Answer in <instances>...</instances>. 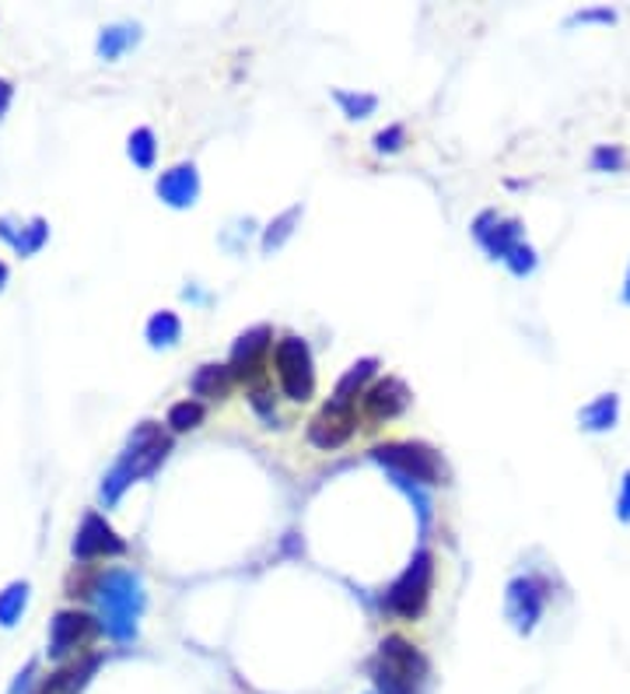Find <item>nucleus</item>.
<instances>
[{
    "label": "nucleus",
    "instance_id": "19",
    "mask_svg": "<svg viewBox=\"0 0 630 694\" xmlns=\"http://www.w3.org/2000/svg\"><path fill=\"white\" fill-rule=\"evenodd\" d=\"M137 39H140V26H130V21H116V26L102 29L99 46H95V50H99L102 60H119L130 50V46H137Z\"/></svg>",
    "mask_w": 630,
    "mask_h": 694
},
{
    "label": "nucleus",
    "instance_id": "3",
    "mask_svg": "<svg viewBox=\"0 0 630 694\" xmlns=\"http://www.w3.org/2000/svg\"><path fill=\"white\" fill-rule=\"evenodd\" d=\"M372 681L375 694H427L431 663L410 638L390 635L372 659Z\"/></svg>",
    "mask_w": 630,
    "mask_h": 694
},
{
    "label": "nucleus",
    "instance_id": "4",
    "mask_svg": "<svg viewBox=\"0 0 630 694\" xmlns=\"http://www.w3.org/2000/svg\"><path fill=\"white\" fill-rule=\"evenodd\" d=\"M372 460L396 477V485H439L442 481V460L439 452L424 442H385L372 449Z\"/></svg>",
    "mask_w": 630,
    "mask_h": 694
},
{
    "label": "nucleus",
    "instance_id": "27",
    "mask_svg": "<svg viewBox=\"0 0 630 694\" xmlns=\"http://www.w3.org/2000/svg\"><path fill=\"white\" fill-rule=\"evenodd\" d=\"M627 165V151L617 148V145H599L592 151V169L595 173H620Z\"/></svg>",
    "mask_w": 630,
    "mask_h": 694
},
{
    "label": "nucleus",
    "instance_id": "10",
    "mask_svg": "<svg viewBox=\"0 0 630 694\" xmlns=\"http://www.w3.org/2000/svg\"><path fill=\"white\" fill-rule=\"evenodd\" d=\"M543 607H547V586L532 576H519L508 583V617H512V625L519 635H529L537 628V620L543 617Z\"/></svg>",
    "mask_w": 630,
    "mask_h": 694
},
{
    "label": "nucleus",
    "instance_id": "30",
    "mask_svg": "<svg viewBox=\"0 0 630 694\" xmlns=\"http://www.w3.org/2000/svg\"><path fill=\"white\" fill-rule=\"evenodd\" d=\"M403 145H406V130H403L400 124H396V127H385L382 134H375V148H378V151H390V155H393V151H400Z\"/></svg>",
    "mask_w": 630,
    "mask_h": 694
},
{
    "label": "nucleus",
    "instance_id": "14",
    "mask_svg": "<svg viewBox=\"0 0 630 694\" xmlns=\"http://www.w3.org/2000/svg\"><path fill=\"white\" fill-rule=\"evenodd\" d=\"M406 407H410V390H406V382L396 379V375L378 379L375 387L365 393V414L372 421H390V418L403 414Z\"/></svg>",
    "mask_w": 630,
    "mask_h": 694
},
{
    "label": "nucleus",
    "instance_id": "5",
    "mask_svg": "<svg viewBox=\"0 0 630 694\" xmlns=\"http://www.w3.org/2000/svg\"><path fill=\"white\" fill-rule=\"evenodd\" d=\"M431 583H434V555H431V550H417L414 561L406 565L403 576L390 589H385L382 607L390 614H396V617H403V620H414L427 607Z\"/></svg>",
    "mask_w": 630,
    "mask_h": 694
},
{
    "label": "nucleus",
    "instance_id": "11",
    "mask_svg": "<svg viewBox=\"0 0 630 694\" xmlns=\"http://www.w3.org/2000/svg\"><path fill=\"white\" fill-rule=\"evenodd\" d=\"M95 632H102L95 625V617H88L85 610H60L50 620V659H67L70 653H78V645L91 642Z\"/></svg>",
    "mask_w": 630,
    "mask_h": 694
},
{
    "label": "nucleus",
    "instance_id": "21",
    "mask_svg": "<svg viewBox=\"0 0 630 694\" xmlns=\"http://www.w3.org/2000/svg\"><path fill=\"white\" fill-rule=\"evenodd\" d=\"M375 369H378V362L375 358H361L357 365H351L347 369V375L336 382V393L329 397V400H341V403H354L357 400V393L365 390V382L375 375Z\"/></svg>",
    "mask_w": 630,
    "mask_h": 694
},
{
    "label": "nucleus",
    "instance_id": "36",
    "mask_svg": "<svg viewBox=\"0 0 630 694\" xmlns=\"http://www.w3.org/2000/svg\"><path fill=\"white\" fill-rule=\"evenodd\" d=\"M4 284H8V263L0 260V292H4Z\"/></svg>",
    "mask_w": 630,
    "mask_h": 694
},
{
    "label": "nucleus",
    "instance_id": "25",
    "mask_svg": "<svg viewBox=\"0 0 630 694\" xmlns=\"http://www.w3.org/2000/svg\"><path fill=\"white\" fill-rule=\"evenodd\" d=\"M302 218V207H287L277 222H270V228L263 232V253H274V250H280L287 238H291V232H295V222Z\"/></svg>",
    "mask_w": 630,
    "mask_h": 694
},
{
    "label": "nucleus",
    "instance_id": "16",
    "mask_svg": "<svg viewBox=\"0 0 630 694\" xmlns=\"http://www.w3.org/2000/svg\"><path fill=\"white\" fill-rule=\"evenodd\" d=\"M0 238L18 256H36L46 246V238H50V225H46V218H32L26 225H18L14 218H0Z\"/></svg>",
    "mask_w": 630,
    "mask_h": 694
},
{
    "label": "nucleus",
    "instance_id": "6",
    "mask_svg": "<svg viewBox=\"0 0 630 694\" xmlns=\"http://www.w3.org/2000/svg\"><path fill=\"white\" fill-rule=\"evenodd\" d=\"M274 365L280 375V387L287 400L305 403L315 393V369H312V351L302 338H284L274 348Z\"/></svg>",
    "mask_w": 630,
    "mask_h": 694
},
{
    "label": "nucleus",
    "instance_id": "15",
    "mask_svg": "<svg viewBox=\"0 0 630 694\" xmlns=\"http://www.w3.org/2000/svg\"><path fill=\"white\" fill-rule=\"evenodd\" d=\"M102 653H88V656H81V659H75L70 666H60L57 674L42 684V691L39 694H78L91 677H95V669L102 666Z\"/></svg>",
    "mask_w": 630,
    "mask_h": 694
},
{
    "label": "nucleus",
    "instance_id": "28",
    "mask_svg": "<svg viewBox=\"0 0 630 694\" xmlns=\"http://www.w3.org/2000/svg\"><path fill=\"white\" fill-rule=\"evenodd\" d=\"M508 263V271H512L515 277H525V274H532V271H537V250H532V246H519L512 256H508L504 260Z\"/></svg>",
    "mask_w": 630,
    "mask_h": 694
},
{
    "label": "nucleus",
    "instance_id": "20",
    "mask_svg": "<svg viewBox=\"0 0 630 694\" xmlns=\"http://www.w3.org/2000/svg\"><path fill=\"white\" fill-rule=\"evenodd\" d=\"M144 333H148V344L151 348H176L179 338H183V320L173 313V309H161V313H155L148 320Z\"/></svg>",
    "mask_w": 630,
    "mask_h": 694
},
{
    "label": "nucleus",
    "instance_id": "12",
    "mask_svg": "<svg viewBox=\"0 0 630 694\" xmlns=\"http://www.w3.org/2000/svg\"><path fill=\"white\" fill-rule=\"evenodd\" d=\"M473 235L476 243L488 250L494 260H508L519 246H522V222L515 218H501L498 211H483L480 218L473 222Z\"/></svg>",
    "mask_w": 630,
    "mask_h": 694
},
{
    "label": "nucleus",
    "instance_id": "2",
    "mask_svg": "<svg viewBox=\"0 0 630 694\" xmlns=\"http://www.w3.org/2000/svg\"><path fill=\"white\" fill-rule=\"evenodd\" d=\"M168 452H173V439L161 432V424L158 421H140L127 439V449L119 452V460L102 477V501L106 506H116L130 485H137L140 477L155 473Z\"/></svg>",
    "mask_w": 630,
    "mask_h": 694
},
{
    "label": "nucleus",
    "instance_id": "7",
    "mask_svg": "<svg viewBox=\"0 0 630 694\" xmlns=\"http://www.w3.org/2000/svg\"><path fill=\"white\" fill-rule=\"evenodd\" d=\"M78 561H99V558H119L127 555V540L119 537L109 519L99 516V512H85L81 526H78V537L70 544Z\"/></svg>",
    "mask_w": 630,
    "mask_h": 694
},
{
    "label": "nucleus",
    "instance_id": "8",
    "mask_svg": "<svg viewBox=\"0 0 630 694\" xmlns=\"http://www.w3.org/2000/svg\"><path fill=\"white\" fill-rule=\"evenodd\" d=\"M274 351V330L270 326H253L246 330L232 348L228 369L238 382H256L266 372V354Z\"/></svg>",
    "mask_w": 630,
    "mask_h": 694
},
{
    "label": "nucleus",
    "instance_id": "32",
    "mask_svg": "<svg viewBox=\"0 0 630 694\" xmlns=\"http://www.w3.org/2000/svg\"><path fill=\"white\" fill-rule=\"evenodd\" d=\"M249 400H253V407H256V411H259L266 421H274V418H277V414H274V400H270V393H266L263 387H256Z\"/></svg>",
    "mask_w": 630,
    "mask_h": 694
},
{
    "label": "nucleus",
    "instance_id": "9",
    "mask_svg": "<svg viewBox=\"0 0 630 694\" xmlns=\"http://www.w3.org/2000/svg\"><path fill=\"white\" fill-rule=\"evenodd\" d=\"M354 428H357L354 403L329 400V403H323V411L308 421V442L319 449H341L354 436Z\"/></svg>",
    "mask_w": 630,
    "mask_h": 694
},
{
    "label": "nucleus",
    "instance_id": "29",
    "mask_svg": "<svg viewBox=\"0 0 630 694\" xmlns=\"http://www.w3.org/2000/svg\"><path fill=\"white\" fill-rule=\"evenodd\" d=\"M592 21H599V26H613L617 11L613 8H589V11L571 14V26H592Z\"/></svg>",
    "mask_w": 630,
    "mask_h": 694
},
{
    "label": "nucleus",
    "instance_id": "26",
    "mask_svg": "<svg viewBox=\"0 0 630 694\" xmlns=\"http://www.w3.org/2000/svg\"><path fill=\"white\" fill-rule=\"evenodd\" d=\"M333 99L344 106V113L351 119H368L375 109H378V99L375 95H354V91H333Z\"/></svg>",
    "mask_w": 630,
    "mask_h": 694
},
{
    "label": "nucleus",
    "instance_id": "34",
    "mask_svg": "<svg viewBox=\"0 0 630 694\" xmlns=\"http://www.w3.org/2000/svg\"><path fill=\"white\" fill-rule=\"evenodd\" d=\"M11 99H14V88H11V81H4V78H0V116L8 113Z\"/></svg>",
    "mask_w": 630,
    "mask_h": 694
},
{
    "label": "nucleus",
    "instance_id": "35",
    "mask_svg": "<svg viewBox=\"0 0 630 694\" xmlns=\"http://www.w3.org/2000/svg\"><path fill=\"white\" fill-rule=\"evenodd\" d=\"M623 305H630V267H627V277H623V292H620Z\"/></svg>",
    "mask_w": 630,
    "mask_h": 694
},
{
    "label": "nucleus",
    "instance_id": "31",
    "mask_svg": "<svg viewBox=\"0 0 630 694\" xmlns=\"http://www.w3.org/2000/svg\"><path fill=\"white\" fill-rule=\"evenodd\" d=\"M617 519H620V522H630V470L623 473V481H620V495H617Z\"/></svg>",
    "mask_w": 630,
    "mask_h": 694
},
{
    "label": "nucleus",
    "instance_id": "18",
    "mask_svg": "<svg viewBox=\"0 0 630 694\" xmlns=\"http://www.w3.org/2000/svg\"><path fill=\"white\" fill-rule=\"evenodd\" d=\"M232 382H235V375H232L228 365L207 362V365H200L197 372H193L189 390H193V397H204V400H225L228 390H232Z\"/></svg>",
    "mask_w": 630,
    "mask_h": 694
},
{
    "label": "nucleus",
    "instance_id": "23",
    "mask_svg": "<svg viewBox=\"0 0 630 694\" xmlns=\"http://www.w3.org/2000/svg\"><path fill=\"white\" fill-rule=\"evenodd\" d=\"M127 155L137 169H155V158H158V145H155V130L151 127H137L127 140Z\"/></svg>",
    "mask_w": 630,
    "mask_h": 694
},
{
    "label": "nucleus",
    "instance_id": "13",
    "mask_svg": "<svg viewBox=\"0 0 630 694\" xmlns=\"http://www.w3.org/2000/svg\"><path fill=\"white\" fill-rule=\"evenodd\" d=\"M158 197L168 204V207H193L200 197V173L193 162H183V165H173L168 173L158 176Z\"/></svg>",
    "mask_w": 630,
    "mask_h": 694
},
{
    "label": "nucleus",
    "instance_id": "22",
    "mask_svg": "<svg viewBox=\"0 0 630 694\" xmlns=\"http://www.w3.org/2000/svg\"><path fill=\"white\" fill-rule=\"evenodd\" d=\"M26 607H29V583L18 579L4 586V593H0V628H14Z\"/></svg>",
    "mask_w": 630,
    "mask_h": 694
},
{
    "label": "nucleus",
    "instance_id": "17",
    "mask_svg": "<svg viewBox=\"0 0 630 694\" xmlns=\"http://www.w3.org/2000/svg\"><path fill=\"white\" fill-rule=\"evenodd\" d=\"M617 421H620V397L617 393H602L578 411V428L581 432H592V436L613 432Z\"/></svg>",
    "mask_w": 630,
    "mask_h": 694
},
{
    "label": "nucleus",
    "instance_id": "33",
    "mask_svg": "<svg viewBox=\"0 0 630 694\" xmlns=\"http://www.w3.org/2000/svg\"><path fill=\"white\" fill-rule=\"evenodd\" d=\"M32 677H36V659L26 663V669H21V674L14 677V684L8 687V694H26V691L32 687Z\"/></svg>",
    "mask_w": 630,
    "mask_h": 694
},
{
    "label": "nucleus",
    "instance_id": "24",
    "mask_svg": "<svg viewBox=\"0 0 630 694\" xmlns=\"http://www.w3.org/2000/svg\"><path fill=\"white\" fill-rule=\"evenodd\" d=\"M204 421V403L200 400H179L168 407V428L173 432H193Z\"/></svg>",
    "mask_w": 630,
    "mask_h": 694
},
{
    "label": "nucleus",
    "instance_id": "1",
    "mask_svg": "<svg viewBox=\"0 0 630 694\" xmlns=\"http://www.w3.org/2000/svg\"><path fill=\"white\" fill-rule=\"evenodd\" d=\"M95 607H99V628L127 645L137 638L144 607H148V593L134 568H106L99 571V583H95Z\"/></svg>",
    "mask_w": 630,
    "mask_h": 694
}]
</instances>
